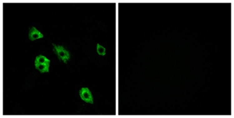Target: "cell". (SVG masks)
<instances>
[{
  "label": "cell",
  "instance_id": "cell-1",
  "mask_svg": "<svg viewBox=\"0 0 234 118\" xmlns=\"http://www.w3.org/2000/svg\"><path fill=\"white\" fill-rule=\"evenodd\" d=\"M52 45L54 46V52L58 56V58L60 60L63 61L64 63H67V61H68L70 58V55L68 51L66 50L62 46L56 45L54 44H52Z\"/></svg>",
  "mask_w": 234,
  "mask_h": 118
},
{
  "label": "cell",
  "instance_id": "cell-2",
  "mask_svg": "<svg viewBox=\"0 0 234 118\" xmlns=\"http://www.w3.org/2000/svg\"><path fill=\"white\" fill-rule=\"evenodd\" d=\"M80 96L85 102L93 103V97L91 92L87 87H82L80 90Z\"/></svg>",
  "mask_w": 234,
  "mask_h": 118
},
{
  "label": "cell",
  "instance_id": "cell-3",
  "mask_svg": "<svg viewBox=\"0 0 234 118\" xmlns=\"http://www.w3.org/2000/svg\"><path fill=\"white\" fill-rule=\"evenodd\" d=\"M43 37H44V35H43L42 34H41V33L39 31H38L36 27H32L31 29L30 30L29 38H30V40L33 41V40H37V39L42 38Z\"/></svg>",
  "mask_w": 234,
  "mask_h": 118
},
{
  "label": "cell",
  "instance_id": "cell-4",
  "mask_svg": "<svg viewBox=\"0 0 234 118\" xmlns=\"http://www.w3.org/2000/svg\"><path fill=\"white\" fill-rule=\"evenodd\" d=\"M36 68L40 71L42 73L48 72H49V66L50 63L45 64H35Z\"/></svg>",
  "mask_w": 234,
  "mask_h": 118
},
{
  "label": "cell",
  "instance_id": "cell-5",
  "mask_svg": "<svg viewBox=\"0 0 234 118\" xmlns=\"http://www.w3.org/2000/svg\"><path fill=\"white\" fill-rule=\"evenodd\" d=\"M45 63H50V61L47 58H46L44 55H40L37 56L36 58L35 64H45Z\"/></svg>",
  "mask_w": 234,
  "mask_h": 118
},
{
  "label": "cell",
  "instance_id": "cell-6",
  "mask_svg": "<svg viewBox=\"0 0 234 118\" xmlns=\"http://www.w3.org/2000/svg\"><path fill=\"white\" fill-rule=\"evenodd\" d=\"M97 52L100 55H104L106 54V50L102 45L97 44Z\"/></svg>",
  "mask_w": 234,
  "mask_h": 118
}]
</instances>
